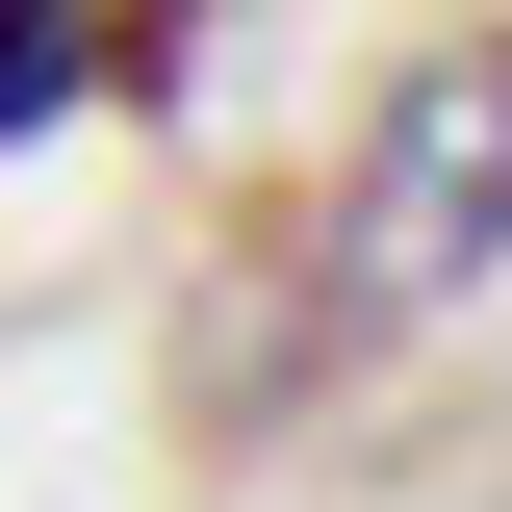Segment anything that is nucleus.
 <instances>
[{"mask_svg": "<svg viewBox=\"0 0 512 512\" xmlns=\"http://www.w3.org/2000/svg\"><path fill=\"white\" fill-rule=\"evenodd\" d=\"M487 256H512V52H410L359 180H333V282L359 308H461Z\"/></svg>", "mask_w": 512, "mask_h": 512, "instance_id": "f257e3e1", "label": "nucleus"}, {"mask_svg": "<svg viewBox=\"0 0 512 512\" xmlns=\"http://www.w3.org/2000/svg\"><path fill=\"white\" fill-rule=\"evenodd\" d=\"M103 103V0H0V154Z\"/></svg>", "mask_w": 512, "mask_h": 512, "instance_id": "f03ea898", "label": "nucleus"}]
</instances>
